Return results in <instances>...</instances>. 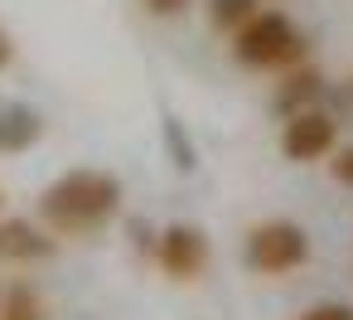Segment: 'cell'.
Here are the masks:
<instances>
[{"instance_id":"cell-13","label":"cell","mask_w":353,"mask_h":320,"mask_svg":"<svg viewBox=\"0 0 353 320\" xmlns=\"http://www.w3.org/2000/svg\"><path fill=\"white\" fill-rule=\"evenodd\" d=\"M300 320H353V305H343V301H319V305H310Z\"/></svg>"},{"instance_id":"cell-1","label":"cell","mask_w":353,"mask_h":320,"mask_svg":"<svg viewBox=\"0 0 353 320\" xmlns=\"http://www.w3.org/2000/svg\"><path fill=\"white\" fill-rule=\"evenodd\" d=\"M121 209V180L107 170H68L39 194V218L54 233H92Z\"/></svg>"},{"instance_id":"cell-3","label":"cell","mask_w":353,"mask_h":320,"mask_svg":"<svg viewBox=\"0 0 353 320\" xmlns=\"http://www.w3.org/2000/svg\"><path fill=\"white\" fill-rule=\"evenodd\" d=\"M310 262V238L300 223L290 218H271V223H256L252 238H247V267L261 272V276H285L295 267Z\"/></svg>"},{"instance_id":"cell-16","label":"cell","mask_w":353,"mask_h":320,"mask_svg":"<svg viewBox=\"0 0 353 320\" xmlns=\"http://www.w3.org/2000/svg\"><path fill=\"white\" fill-rule=\"evenodd\" d=\"M10 59H15V39H10L6 25H0V68H10Z\"/></svg>"},{"instance_id":"cell-11","label":"cell","mask_w":353,"mask_h":320,"mask_svg":"<svg viewBox=\"0 0 353 320\" xmlns=\"http://www.w3.org/2000/svg\"><path fill=\"white\" fill-rule=\"evenodd\" d=\"M165 141H170V151H174V165H179V170H194V165H199V160H194V146L184 141V126H179L174 117L165 122Z\"/></svg>"},{"instance_id":"cell-10","label":"cell","mask_w":353,"mask_h":320,"mask_svg":"<svg viewBox=\"0 0 353 320\" xmlns=\"http://www.w3.org/2000/svg\"><path fill=\"white\" fill-rule=\"evenodd\" d=\"M0 320H44V301L30 286H10L0 296Z\"/></svg>"},{"instance_id":"cell-6","label":"cell","mask_w":353,"mask_h":320,"mask_svg":"<svg viewBox=\"0 0 353 320\" xmlns=\"http://www.w3.org/2000/svg\"><path fill=\"white\" fill-rule=\"evenodd\" d=\"M54 252L59 243L30 218H0V262H44Z\"/></svg>"},{"instance_id":"cell-4","label":"cell","mask_w":353,"mask_h":320,"mask_svg":"<svg viewBox=\"0 0 353 320\" xmlns=\"http://www.w3.org/2000/svg\"><path fill=\"white\" fill-rule=\"evenodd\" d=\"M334 141H339V126L324 107H310V112H295L285 117L281 126V156L295 160V165H310V160H324L334 156Z\"/></svg>"},{"instance_id":"cell-12","label":"cell","mask_w":353,"mask_h":320,"mask_svg":"<svg viewBox=\"0 0 353 320\" xmlns=\"http://www.w3.org/2000/svg\"><path fill=\"white\" fill-rule=\"evenodd\" d=\"M131 243H136V252H141V257H155L160 233H150V223H145V218H131Z\"/></svg>"},{"instance_id":"cell-8","label":"cell","mask_w":353,"mask_h":320,"mask_svg":"<svg viewBox=\"0 0 353 320\" xmlns=\"http://www.w3.org/2000/svg\"><path fill=\"white\" fill-rule=\"evenodd\" d=\"M44 136V117L34 107H0V156H20Z\"/></svg>"},{"instance_id":"cell-2","label":"cell","mask_w":353,"mask_h":320,"mask_svg":"<svg viewBox=\"0 0 353 320\" xmlns=\"http://www.w3.org/2000/svg\"><path fill=\"white\" fill-rule=\"evenodd\" d=\"M232 54H237V64H247V68L285 73V68L305 64L310 39L300 35V25H295L285 10H256V15L232 35Z\"/></svg>"},{"instance_id":"cell-17","label":"cell","mask_w":353,"mask_h":320,"mask_svg":"<svg viewBox=\"0 0 353 320\" xmlns=\"http://www.w3.org/2000/svg\"><path fill=\"white\" fill-rule=\"evenodd\" d=\"M0 209H6V189H0Z\"/></svg>"},{"instance_id":"cell-15","label":"cell","mask_w":353,"mask_h":320,"mask_svg":"<svg viewBox=\"0 0 353 320\" xmlns=\"http://www.w3.org/2000/svg\"><path fill=\"white\" fill-rule=\"evenodd\" d=\"M141 6L150 10V15H160V20H174V15H184L194 0H141Z\"/></svg>"},{"instance_id":"cell-5","label":"cell","mask_w":353,"mask_h":320,"mask_svg":"<svg viewBox=\"0 0 353 320\" xmlns=\"http://www.w3.org/2000/svg\"><path fill=\"white\" fill-rule=\"evenodd\" d=\"M155 262H160L165 276H174V281H194V276H203V267H208V238H203V228L170 223V228L160 233Z\"/></svg>"},{"instance_id":"cell-7","label":"cell","mask_w":353,"mask_h":320,"mask_svg":"<svg viewBox=\"0 0 353 320\" xmlns=\"http://www.w3.org/2000/svg\"><path fill=\"white\" fill-rule=\"evenodd\" d=\"M324 93H329L324 73H319V68H310V64H295V68H285V83L276 88L271 107H276L281 117H295V112L319 107V97H324Z\"/></svg>"},{"instance_id":"cell-9","label":"cell","mask_w":353,"mask_h":320,"mask_svg":"<svg viewBox=\"0 0 353 320\" xmlns=\"http://www.w3.org/2000/svg\"><path fill=\"white\" fill-rule=\"evenodd\" d=\"M256 10H261V0H208V20H213V30H223V35H237Z\"/></svg>"},{"instance_id":"cell-14","label":"cell","mask_w":353,"mask_h":320,"mask_svg":"<svg viewBox=\"0 0 353 320\" xmlns=\"http://www.w3.org/2000/svg\"><path fill=\"white\" fill-rule=\"evenodd\" d=\"M329 175L343 185V189H353V146H343V151H334V160H329Z\"/></svg>"}]
</instances>
